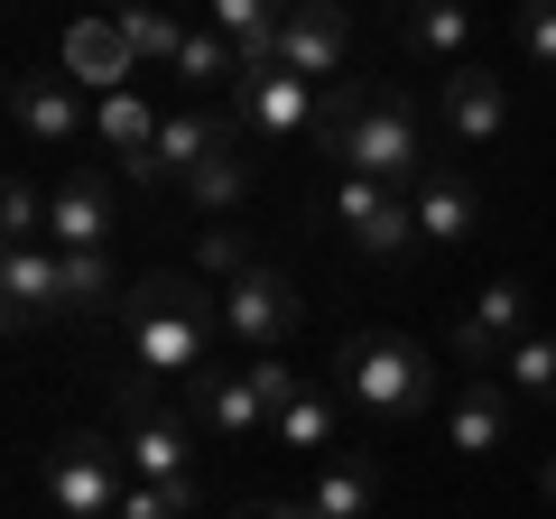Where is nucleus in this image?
<instances>
[{
	"label": "nucleus",
	"instance_id": "cd10ccee",
	"mask_svg": "<svg viewBox=\"0 0 556 519\" xmlns=\"http://www.w3.org/2000/svg\"><path fill=\"white\" fill-rule=\"evenodd\" d=\"M501 380H510L519 400H538V408H556V325H529V334L501 353Z\"/></svg>",
	"mask_w": 556,
	"mask_h": 519
},
{
	"label": "nucleus",
	"instance_id": "aec40b11",
	"mask_svg": "<svg viewBox=\"0 0 556 519\" xmlns=\"http://www.w3.org/2000/svg\"><path fill=\"white\" fill-rule=\"evenodd\" d=\"M186 204H195V223H232L241 204H251V140H241V121H223V140L204 149V167L186 177Z\"/></svg>",
	"mask_w": 556,
	"mask_h": 519
},
{
	"label": "nucleus",
	"instance_id": "e433bc0d",
	"mask_svg": "<svg viewBox=\"0 0 556 519\" xmlns=\"http://www.w3.org/2000/svg\"><path fill=\"white\" fill-rule=\"evenodd\" d=\"M177 10H186V0H177Z\"/></svg>",
	"mask_w": 556,
	"mask_h": 519
},
{
	"label": "nucleus",
	"instance_id": "0eeeda50",
	"mask_svg": "<svg viewBox=\"0 0 556 519\" xmlns=\"http://www.w3.org/2000/svg\"><path fill=\"white\" fill-rule=\"evenodd\" d=\"M334 223H343V241H353L362 260H408V251H427V241H417L408 186H380V177H334Z\"/></svg>",
	"mask_w": 556,
	"mask_h": 519
},
{
	"label": "nucleus",
	"instance_id": "9b49d317",
	"mask_svg": "<svg viewBox=\"0 0 556 519\" xmlns=\"http://www.w3.org/2000/svg\"><path fill=\"white\" fill-rule=\"evenodd\" d=\"M278 65L306 84H343L353 75V20H343V0H298L288 28H278Z\"/></svg>",
	"mask_w": 556,
	"mask_h": 519
},
{
	"label": "nucleus",
	"instance_id": "c9c22d12",
	"mask_svg": "<svg viewBox=\"0 0 556 519\" xmlns=\"http://www.w3.org/2000/svg\"><path fill=\"white\" fill-rule=\"evenodd\" d=\"M102 10H112V20H121V10H139V0H102Z\"/></svg>",
	"mask_w": 556,
	"mask_h": 519
},
{
	"label": "nucleus",
	"instance_id": "7ed1b4c3",
	"mask_svg": "<svg viewBox=\"0 0 556 519\" xmlns=\"http://www.w3.org/2000/svg\"><path fill=\"white\" fill-rule=\"evenodd\" d=\"M334 400L371 427H417L437 408V362H427V343L390 334V325H362L334 343Z\"/></svg>",
	"mask_w": 556,
	"mask_h": 519
},
{
	"label": "nucleus",
	"instance_id": "a211bd4d",
	"mask_svg": "<svg viewBox=\"0 0 556 519\" xmlns=\"http://www.w3.org/2000/svg\"><path fill=\"white\" fill-rule=\"evenodd\" d=\"M65 75H75L93 102H102V93H121V84L139 75V56H130V28H121L112 10L75 20V28H65Z\"/></svg>",
	"mask_w": 556,
	"mask_h": 519
},
{
	"label": "nucleus",
	"instance_id": "6ab92c4d",
	"mask_svg": "<svg viewBox=\"0 0 556 519\" xmlns=\"http://www.w3.org/2000/svg\"><path fill=\"white\" fill-rule=\"evenodd\" d=\"M399 38H408V56L455 75V65H473V0H399Z\"/></svg>",
	"mask_w": 556,
	"mask_h": 519
},
{
	"label": "nucleus",
	"instance_id": "c85d7f7f",
	"mask_svg": "<svg viewBox=\"0 0 556 519\" xmlns=\"http://www.w3.org/2000/svg\"><path fill=\"white\" fill-rule=\"evenodd\" d=\"M10 241H47V186L28 167H10V186H0V251Z\"/></svg>",
	"mask_w": 556,
	"mask_h": 519
},
{
	"label": "nucleus",
	"instance_id": "7c9ffc66",
	"mask_svg": "<svg viewBox=\"0 0 556 519\" xmlns=\"http://www.w3.org/2000/svg\"><path fill=\"white\" fill-rule=\"evenodd\" d=\"M510 28H519V56H529L538 75H556V0H519Z\"/></svg>",
	"mask_w": 556,
	"mask_h": 519
},
{
	"label": "nucleus",
	"instance_id": "39448f33",
	"mask_svg": "<svg viewBox=\"0 0 556 519\" xmlns=\"http://www.w3.org/2000/svg\"><path fill=\"white\" fill-rule=\"evenodd\" d=\"M195 436L204 427L186 408H167L159 390L121 380V464H130V482H195Z\"/></svg>",
	"mask_w": 556,
	"mask_h": 519
},
{
	"label": "nucleus",
	"instance_id": "bb28decb",
	"mask_svg": "<svg viewBox=\"0 0 556 519\" xmlns=\"http://www.w3.org/2000/svg\"><path fill=\"white\" fill-rule=\"evenodd\" d=\"M177 84H195V93H204V84L232 93V84H241V47L223 38L214 20H195V28H186V47H177Z\"/></svg>",
	"mask_w": 556,
	"mask_h": 519
},
{
	"label": "nucleus",
	"instance_id": "4468645a",
	"mask_svg": "<svg viewBox=\"0 0 556 519\" xmlns=\"http://www.w3.org/2000/svg\"><path fill=\"white\" fill-rule=\"evenodd\" d=\"M186 418H195L214 445H251V436H269V408H260V390H251V371H241V362H214V371L186 380Z\"/></svg>",
	"mask_w": 556,
	"mask_h": 519
},
{
	"label": "nucleus",
	"instance_id": "20e7f679",
	"mask_svg": "<svg viewBox=\"0 0 556 519\" xmlns=\"http://www.w3.org/2000/svg\"><path fill=\"white\" fill-rule=\"evenodd\" d=\"M38 482H47V501H56V519H121L130 464H121L112 436H93V427H65V436H47Z\"/></svg>",
	"mask_w": 556,
	"mask_h": 519
},
{
	"label": "nucleus",
	"instance_id": "c756f323",
	"mask_svg": "<svg viewBox=\"0 0 556 519\" xmlns=\"http://www.w3.org/2000/svg\"><path fill=\"white\" fill-rule=\"evenodd\" d=\"M195 482H130L121 492V519H195Z\"/></svg>",
	"mask_w": 556,
	"mask_h": 519
},
{
	"label": "nucleus",
	"instance_id": "9d476101",
	"mask_svg": "<svg viewBox=\"0 0 556 519\" xmlns=\"http://www.w3.org/2000/svg\"><path fill=\"white\" fill-rule=\"evenodd\" d=\"M112 232H121V186L102 167H65L47 186V241L56 251H112Z\"/></svg>",
	"mask_w": 556,
	"mask_h": 519
},
{
	"label": "nucleus",
	"instance_id": "2f4dec72",
	"mask_svg": "<svg viewBox=\"0 0 556 519\" xmlns=\"http://www.w3.org/2000/svg\"><path fill=\"white\" fill-rule=\"evenodd\" d=\"M241 269H251V251H241V232H232V223H214V232L195 241V279H204V288H232Z\"/></svg>",
	"mask_w": 556,
	"mask_h": 519
},
{
	"label": "nucleus",
	"instance_id": "f704fd0d",
	"mask_svg": "<svg viewBox=\"0 0 556 519\" xmlns=\"http://www.w3.org/2000/svg\"><path fill=\"white\" fill-rule=\"evenodd\" d=\"M538 492L556 501V445H547V455H538Z\"/></svg>",
	"mask_w": 556,
	"mask_h": 519
},
{
	"label": "nucleus",
	"instance_id": "6e6552de",
	"mask_svg": "<svg viewBox=\"0 0 556 519\" xmlns=\"http://www.w3.org/2000/svg\"><path fill=\"white\" fill-rule=\"evenodd\" d=\"M298 316H306L298 279H288V269H269V260H251V269L223 288V334H232L241 353H278V343L298 334Z\"/></svg>",
	"mask_w": 556,
	"mask_h": 519
},
{
	"label": "nucleus",
	"instance_id": "f03ea898",
	"mask_svg": "<svg viewBox=\"0 0 556 519\" xmlns=\"http://www.w3.org/2000/svg\"><path fill=\"white\" fill-rule=\"evenodd\" d=\"M316 149L334 159V177H380V186H417L437 167L417 102L408 93H371V84H325Z\"/></svg>",
	"mask_w": 556,
	"mask_h": 519
},
{
	"label": "nucleus",
	"instance_id": "393cba45",
	"mask_svg": "<svg viewBox=\"0 0 556 519\" xmlns=\"http://www.w3.org/2000/svg\"><path fill=\"white\" fill-rule=\"evenodd\" d=\"M159 121H167V112H149V102H139L130 84L93 102V130H102V149H121V167H130V159H149V149H159Z\"/></svg>",
	"mask_w": 556,
	"mask_h": 519
},
{
	"label": "nucleus",
	"instance_id": "ddd939ff",
	"mask_svg": "<svg viewBox=\"0 0 556 519\" xmlns=\"http://www.w3.org/2000/svg\"><path fill=\"white\" fill-rule=\"evenodd\" d=\"M445 445H455V455H501V445H510V418H519V390L501 371H473V380H455V390H445Z\"/></svg>",
	"mask_w": 556,
	"mask_h": 519
},
{
	"label": "nucleus",
	"instance_id": "f257e3e1",
	"mask_svg": "<svg viewBox=\"0 0 556 519\" xmlns=\"http://www.w3.org/2000/svg\"><path fill=\"white\" fill-rule=\"evenodd\" d=\"M214 334H223V298H204V279L186 269H149L121 298V343H130V380L139 390H167V380L214 371Z\"/></svg>",
	"mask_w": 556,
	"mask_h": 519
},
{
	"label": "nucleus",
	"instance_id": "dca6fc26",
	"mask_svg": "<svg viewBox=\"0 0 556 519\" xmlns=\"http://www.w3.org/2000/svg\"><path fill=\"white\" fill-rule=\"evenodd\" d=\"M408 204H417V241H437V251H455V241H473V232H482V186L464 177L455 159L427 167V177L408 186Z\"/></svg>",
	"mask_w": 556,
	"mask_h": 519
},
{
	"label": "nucleus",
	"instance_id": "423d86ee",
	"mask_svg": "<svg viewBox=\"0 0 556 519\" xmlns=\"http://www.w3.org/2000/svg\"><path fill=\"white\" fill-rule=\"evenodd\" d=\"M223 112L241 121V140H278V149H288V140H316L325 84H306V75H288V65H269V75H241Z\"/></svg>",
	"mask_w": 556,
	"mask_h": 519
},
{
	"label": "nucleus",
	"instance_id": "412c9836",
	"mask_svg": "<svg viewBox=\"0 0 556 519\" xmlns=\"http://www.w3.org/2000/svg\"><path fill=\"white\" fill-rule=\"evenodd\" d=\"M298 0H204V20L241 47V75H269L278 65V28H288Z\"/></svg>",
	"mask_w": 556,
	"mask_h": 519
},
{
	"label": "nucleus",
	"instance_id": "1a4fd4ad",
	"mask_svg": "<svg viewBox=\"0 0 556 519\" xmlns=\"http://www.w3.org/2000/svg\"><path fill=\"white\" fill-rule=\"evenodd\" d=\"M538 325V298H529V279H492V288H473V306L455 316V362H473V371H501V353H510L519 334Z\"/></svg>",
	"mask_w": 556,
	"mask_h": 519
},
{
	"label": "nucleus",
	"instance_id": "f3484780",
	"mask_svg": "<svg viewBox=\"0 0 556 519\" xmlns=\"http://www.w3.org/2000/svg\"><path fill=\"white\" fill-rule=\"evenodd\" d=\"M0 298H10V334L65 316V279H56V241H10L0 251Z\"/></svg>",
	"mask_w": 556,
	"mask_h": 519
},
{
	"label": "nucleus",
	"instance_id": "473e14b6",
	"mask_svg": "<svg viewBox=\"0 0 556 519\" xmlns=\"http://www.w3.org/2000/svg\"><path fill=\"white\" fill-rule=\"evenodd\" d=\"M241 371H251V390H260V408H269V418H278V408H288V400H298V390H306V380L288 371V362H278V353H251V362H241Z\"/></svg>",
	"mask_w": 556,
	"mask_h": 519
},
{
	"label": "nucleus",
	"instance_id": "f8f14e48",
	"mask_svg": "<svg viewBox=\"0 0 556 519\" xmlns=\"http://www.w3.org/2000/svg\"><path fill=\"white\" fill-rule=\"evenodd\" d=\"M10 130H20L28 149H75L84 130H93V102H84L75 75H20L10 84Z\"/></svg>",
	"mask_w": 556,
	"mask_h": 519
},
{
	"label": "nucleus",
	"instance_id": "2eb2a0df",
	"mask_svg": "<svg viewBox=\"0 0 556 519\" xmlns=\"http://www.w3.org/2000/svg\"><path fill=\"white\" fill-rule=\"evenodd\" d=\"M437 112H445V140L455 149H501V130H510V93H501L492 65H455Z\"/></svg>",
	"mask_w": 556,
	"mask_h": 519
},
{
	"label": "nucleus",
	"instance_id": "5701e85b",
	"mask_svg": "<svg viewBox=\"0 0 556 519\" xmlns=\"http://www.w3.org/2000/svg\"><path fill=\"white\" fill-rule=\"evenodd\" d=\"M316 519H371V501H380V473H371V455H325L316 464Z\"/></svg>",
	"mask_w": 556,
	"mask_h": 519
},
{
	"label": "nucleus",
	"instance_id": "4be33fe9",
	"mask_svg": "<svg viewBox=\"0 0 556 519\" xmlns=\"http://www.w3.org/2000/svg\"><path fill=\"white\" fill-rule=\"evenodd\" d=\"M269 436L288 445V455H316V464H325V455L343 445V400H334V390H298V400L269 418Z\"/></svg>",
	"mask_w": 556,
	"mask_h": 519
},
{
	"label": "nucleus",
	"instance_id": "72a5a7b5",
	"mask_svg": "<svg viewBox=\"0 0 556 519\" xmlns=\"http://www.w3.org/2000/svg\"><path fill=\"white\" fill-rule=\"evenodd\" d=\"M232 519H316V501H241Z\"/></svg>",
	"mask_w": 556,
	"mask_h": 519
},
{
	"label": "nucleus",
	"instance_id": "a878e982",
	"mask_svg": "<svg viewBox=\"0 0 556 519\" xmlns=\"http://www.w3.org/2000/svg\"><path fill=\"white\" fill-rule=\"evenodd\" d=\"M121 28H130V56L139 65H167V75H177V47H186V10L177 0H139V10H121Z\"/></svg>",
	"mask_w": 556,
	"mask_h": 519
},
{
	"label": "nucleus",
	"instance_id": "b1692460",
	"mask_svg": "<svg viewBox=\"0 0 556 519\" xmlns=\"http://www.w3.org/2000/svg\"><path fill=\"white\" fill-rule=\"evenodd\" d=\"M56 279H65V316H112L130 298L112 251H56Z\"/></svg>",
	"mask_w": 556,
	"mask_h": 519
}]
</instances>
